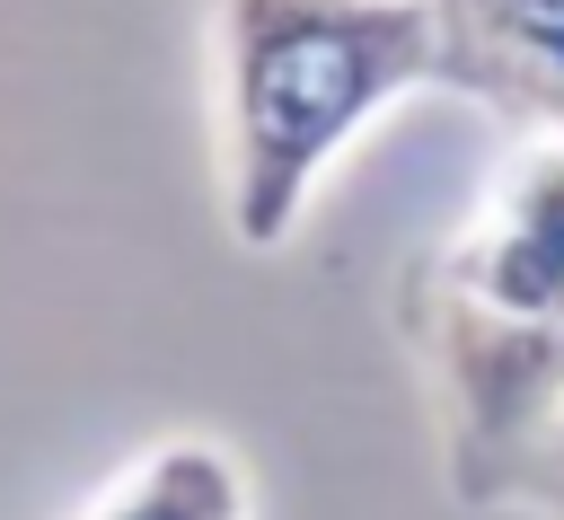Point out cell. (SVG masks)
<instances>
[{"label":"cell","instance_id":"obj_1","mask_svg":"<svg viewBox=\"0 0 564 520\" xmlns=\"http://www.w3.org/2000/svg\"><path fill=\"white\" fill-rule=\"evenodd\" d=\"M405 344L441 405L458 502H502L564 397V132H520L476 212L405 273Z\"/></svg>","mask_w":564,"mask_h":520},{"label":"cell","instance_id":"obj_2","mask_svg":"<svg viewBox=\"0 0 564 520\" xmlns=\"http://www.w3.org/2000/svg\"><path fill=\"white\" fill-rule=\"evenodd\" d=\"M220 220L247 256L291 247L335 159L414 88H441L432 0H203Z\"/></svg>","mask_w":564,"mask_h":520},{"label":"cell","instance_id":"obj_3","mask_svg":"<svg viewBox=\"0 0 564 520\" xmlns=\"http://www.w3.org/2000/svg\"><path fill=\"white\" fill-rule=\"evenodd\" d=\"M441 88L511 115L520 132H564V0H432Z\"/></svg>","mask_w":564,"mask_h":520},{"label":"cell","instance_id":"obj_4","mask_svg":"<svg viewBox=\"0 0 564 520\" xmlns=\"http://www.w3.org/2000/svg\"><path fill=\"white\" fill-rule=\"evenodd\" d=\"M70 520H256V476L229 441L176 432L150 441L132 467H115Z\"/></svg>","mask_w":564,"mask_h":520},{"label":"cell","instance_id":"obj_5","mask_svg":"<svg viewBox=\"0 0 564 520\" xmlns=\"http://www.w3.org/2000/svg\"><path fill=\"white\" fill-rule=\"evenodd\" d=\"M502 502H511V511H538V520H564V397H555V414L538 423V441L520 449Z\"/></svg>","mask_w":564,"mask_h":520}]
</instances>
